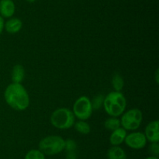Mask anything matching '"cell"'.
Masks as SVG:
<instances>
[{
    "mask_svg": "<svg viewBox=\"0 0 159 159\" xmlns=\"http://www.w3.org/2000/svg\"><path fill=\"white\" fill-rule=\"evenodd\" d=\"M4 98L8 105L19 112L26 110L30 105L29 94L21 84H9L5 90Z\"/></svg>",
    "mask_w": 159,
    "mask_h": 159,
    "instance_id": "obj_1",
    "label": "cell"
},
{
    "mask_svg": "<svg viewBox=\"0 0 159 159\" xmlns=\"http://www.w3.org/2000/svg\"><path fill=\"white\" fill-rule=\"evenodd\" d=\"M104 110L111 117H119L127 107V100L120 91H112L104 98Z\"/></svg>",
    "mask_w": 159,
    "mask_h": 159,
    "instance_id": "obj_2",
    "label": "cell"
},
{
    "mask_svg": "<svg viewBox=\"0 0 159 159\" xmlns=\"http://www.w3.org/2000/svg\"><path fill=\"white\" fill-rule=\"evenodd\" d=\"M51 123L57 129H68L74 126L75 117L71 109L68 108H59L51 114Z\"/></svg>",
    "mask_w": 159,
    "mask_h": 159,
    "instance_id": "obj_3",
    "label": "cell"
},
{
    "mask_svg": "<svg viewBox=\"0 0 159 159\" xmlns=\"http://www.w3.org/2000/svg\"><path fill=\"white\" fill-rule=\"evenodd\" d=\"M65 140L60 136H48L39 142V150L45 155H56L65 150Z\"/></svg>",
    "mask_w": 159,
    "mask_h": 159,
    "instance_id": "obj_4",
    "label": "cell"
},
{
    "mask_svg": "<svg viewBox=\"0 0 159 159\" xmlns=\"http://www.w3.org/2000/svg\"><path fill=\"white\" fill-rule=\"evenodd\" d=\"M120 126L127 131H135L141 126L143 120L142 112L139 108L129 109L122 114Z\"/></svg>",
    "mask_w": 159,
    "mask_h": 159,
    "instance_id": "obj_5",
    "label": "cell"
},
{
    "mask_svg": "<svg viewBox=\"0 0 159 159\" xmlns=\"http://www.w3.org/2000/svg\"><path fill=\"white\" fill-rule=\"evenodd\" d=\"M75 117L79 120L89 119L93 115V106L91 100L87 96H81L74 103L72 109Z\"/></svg>",
    "mask_w": 159,
    "mask_h": 159,
    "instance_id": "obj_6",
    "label": "cell"
},
{
    "mask_svg": "<svg viewBox=\"0 0 159 159\" xmlns=\"http://www.w3.org/2000/svg\"><path fill=\"white\" fill-rule=\"evenodd\" d=\"M147 139L144 136V132H132L127 134L124 143L128 147L134 150H141L145 147L147 145Z\"/></svg>",
    "mask_w": 159,
    "mask_h": 159,
    "instance_id": "obj_7",
    "label": "cell"
},
{
    "mask_svg": "<svg viewBox=\"0 0 159 159\" xmlns=\"http://www.w3.org/2000/svg\"><path fill=\"white\" fill-rule=\"evenodd\" d=\"M159 121H152L147 125L144 129V136L148 141L151 143H158L159 141Z\"/></svg>",
    "mask_w": 159,
    "mask_h": 159,
    "instance_id": "obj_8",
    "label": "cell"
},
{
    "mask_svg": "<svg viewBox=\"0 0 159 159\" xmlns=\"http://www.w3.org/2000/svg\"><path fill=\"white\" fill-rule=\"evenodd\" d=\"M16 11L15 3L12 0H0V16L3 18H10Z\"/></svg>",
    "mask_w": 159,
    "mask_h": 159,
    "instance_id": "obj_9",
    "label": "cell"
},
{
    "mask_svg": "<svg viewBox=\"0 0 159 159\" xmlns=\"http://www.w3.org/2000/svg\"><path fill=\"white\" fill-rule=\"evenodd\" d=\"M127 135V130L120 127L115 129L111 132L110 136V143L112 146H120L122 144L125 140L126 137Z\"/></svg>",
    "mask_w": 159,
    "mask_h": 159,
    "instance_id": "obj_10",
    "label": "cell"
},
{
    "mask_svg": "<svg viewBox=\"0 0 159 159\" xmlns=\"http://www.w3.org/2000/svg\"><path fill=\"white\" fill-rule=\"evenodd\" d=\"M23 27V22L20 19L14 17L10 18L5 23L4 28L9 34H16Z\"/></svg>",
    "mask_w": 159,
    "mask_h": 159,
    "instance_id": "obj_11",
    "label": "cell"
},
{
    "mask_svg": "<svg viewBox=\"0 0 159 159\" xmlns=\"http://www.w3.org/2000/svg\"><path fill=\"white\" fill-rule=\"evenodd\" d=\"M25 77V70L23 66L20 64H16L13 66L12 70V83L15 84H21Z\"/></svg>",
    "mask_w": 159,
    "mask_h": 159,
    "instance_id": "obj_12",
    "label": "cell"
},
{
    "mask_svg": "<svg viewBox=\"0 0 159 159\" xmlns=\"http://www.w3.org/2000/svg\"><path fill=\"white\" fill-rule=\"evenodd\" d=\"M107 159H127V156L122 147L112 146L107 151Z\"/></svg>",
    "mask_w": 159,
    "mask_h": 159,
    "instance_id": "obj_13",
    "label": "cell"
},
{
    "mask_svg": "<svg viewBox=\"0 0 159 159\" xmlns=\"http://www.w3.org/2000/svg\"><path fill=\"white\" fill-rule=\"evenodd\" d=\"M74 126L75 130L81 134L86 135L91 132V126L88 123L83 121V120H79V121L75 123Z\"/></svg>",
    "mask_w": 159,
    "mask_h": 159,
    "instance_id": "obj_14",
    "label": "cell"
},
{
    "mask_svg": "<svg viewBox=\"0 0 159 159\" xmlns=\"http://www.w3.org/2000/svg\"><path fill=\"white\" fill-rule=\"evenodd\" d=\"M104 126L107 130L113 132V130L120 127V121L117 117H110L105 121Z\"/></svg>",
    "mask_w": 159,
    "mask_h": 159,
    "instance_id": "obj_15",
    "label": "cell"
},
{
    "mask_svg": "<svg viewBox=\"0 0 159 159\" xmlns=\"http://www.w3.org/2000/svg\"><path fill=\"white\" fill-rule=\"evenodd\" d=\"M112 85L115 91H121L124 86V80L122 76L119 73H114L112 78Z\"/></svg>",
    "mask_w": 159,
    "mask_h": 159,
    "instance_id": "obj_16",
    "label": "cell"
},
{
    "mask_svg": "<svg viewBox=\"0 0 159 159\" xmlns=\"http://www.w3.org/2000/svg\"><path fill=\"white\" fill-rule=\"evenodd\" d=\"M24 159H45V154L39 149H31L26 153Z\"/></svg>",
    "mask_w": 159,
    "mask_h": 159,
    "instance_id": "obj_17",
    "label": "cell"
},
{
    "mask_svg": "<svg viewBox=\"0 0 159 159\" xmlns=\"http://www.w3.org/2000/svg\"><path fill=\"white\" fill-rule=\"evenodd\" d=\"M104 98L105 97L102 94H98L93 98V99L91 101L93 110H98L102 107V104H103Z\"/></svg>",
    "mask_w": 159,
    "mask_h": 159,
    "instance_id": "obj_18",
    "label": "cell"
},
{
    "mask_svg": "<svg viewBox=\"0 0 159 159\" xmlns=\"http://www.w3.org/2000/svg\"><path fill=\"white\" fill-rule=\"evenodd\" d=\"M77 148V143L72 139H68L65 142V150L68 151H75Z\"/></svg>",
    "mask_w": 159,
    "mask_h": 159,
    "instance_id": "obj_19",
    "label": "cell"
},
{
    "mask_svg": "<svg viewBox=\"0 0 159 159\" xmlns=\"http://www.w3.org/2000/svg\"><path fill=\"white\" fill-rule=\"evenodd\" d=\"M149 153L152 156L158 157L159 155V144L158 143H151L148 148Z\"/></svg>",
    "mask_w": 159,
    "mask_h": 159,
    "instance_id": "obj_20",
    "label": "cell"
},
{
    "mask_svg": "<svg viewBox=\"0 0 159 159\" xmlns=\"http://www.w3.org/2000/svg\"><path fill=\"white\" fill-rule=\"evenodd\" d=\"M65 159H77V154L75 151H68Z\"/></svg>",
    "mask_w": 159,
    "mask_h": 159,
    "instance_id": "obj_21",
    "label": "cell"
},
{
    "mask_svg": "<svg viewBox=\"0 0 159 159\" xmlns=\"http://www.w3.org/2000/svg\"><path fill=\"white\" fill-rule=\"evenodd\" d=\"M4 25H5L4 18L0 16V34H1V33L3 31V30H4Z\"/></svg>",
    "mask_w": 159,
    "mask_h": 159,
    "instance_id": "obj_22",
    "label": "cell"
},
{
    "mask_svg": "<svg viewBox=\"0 0 159 159\" xmlns=\"http://www.w3.org/2000/svg\"><path fill=\"white\" fill-rule=\"evenodd\" d=\"M155 80H156L157 84H158V70H157L156 73H155Z\"/></svg>",
    "mask_w": 159,
    "mask_h": 159,
    "instance_id": "obj_23",
    "label": "cell"
},
{
    "mask_svg": "<svg viewBox=\"0 0 159 159\" xmlns=\"http://www.w3.org/2000/svg\"><path fill=\"white\" fill-rule=\"evenodd\" d=\"M144 159H159L158 157H155V156H148V157H147L146 158Z\"/></svg>",
    "mask_w": 159,
    "mask_h": 159,
    "instance_id": "obj_24",
    "label": "cell"
},
{
    "mask_svg": "<svg viewBox=\"0 0 159 159\" xmlns=\"http://www.w3.org/2000/svg\"><path fill=\"white\" fill-rule=\"evenodd\" d=\"M26 1H27L28 2H30V3H32V2H35L36 0H26Z\"/></svg>",
    "mask_w": 159,
    "mask_h": 159,
    "instance_id": "obj_25",
    "label": "cell"
}]
</instances>
